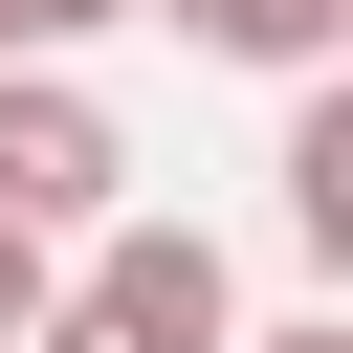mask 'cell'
<instances>
[{
    "label": "cell",
    "instance_id": "6da1fadb",
    "mask_svg": "<svg viewBox=\"0 0 353 353\" xmlns=\"http://www.w3.org/2000/svg\"><path fill=\"white\" fill-rule=\"evenodd\" d=\"M22 353H243V265L199 221H88Z\"/></svg>",
    "mask_w": 353,
    "mask_h": 353
},
{
    "label": "cell",
    "instance_id": "7a4b0ae2",
    "mask_svg": "<svg viewBox=\"0 0 353 353\" xmlns=\"http://www.w3.org/2000/svg\"><path fill=\"white\" fill-rule=\"evenodd\" d=\"M0 221H22V243L132 221V132H110V88H88V66H0Z\"/></svg>",
    "mask_w": 353,
    "mask_h": 353
},
{
    "label": "cell",
    "instance_id": "3957f363",
    "mask_svg": "<svg viewBox=\"0 0 353 353\" xmlns=\"http://www.w3.org/2000/svg\"><path fill=\"white\" fill-rule=\"evenodd\" d=\"M132 22H176L199 66H265V88H331V44H353V0H132Z\"/></svg>",
    "mask_w": 353,
    "mask_h": 353
},
{
    "label": "cell",
    "instance_id": "277c9868",
    "mask_svg": "<svg viewBox=\"0 0 353 353\" xmlns=\"http://www.w3.org/2000/svg\"><path fill=\"white\" fill-rule=\"evenodd\" d=\"M287 243H309V265H353V88H309V110H287Z\"/></svg>",
    "mask_w": 353,
    "mask_h": 353
},
{
    "label": "cell",
    "instance_id": "5b68a950",
    "mask_svg": "<svg viewBox=\"0 0 353 353\" xmlns=\"http://www.w3.org/2000/svg\"><path fill=\"white\" fill-rule=\"evenodd\" d=\"M44 287H66V243H22V221H0V353L44 331Z\"/></svg>",
    "mask_w": 353,
    "mask_h": 353
},
{
    "label": "cell",
    "instance_id": "8992f818",
    "mask_svg": "<svg viewBox=\"0 0 353 353\" xmlns=\"http://www.w3.org/2000/svg\"><path fill=\"white\" fill-rule=\"evenodd\" d=\"M88 22H132V0H0V44H22V66H66Z\"/></svg>",
    "mask_w": 353,
    "mask_h": 353
},
{
    "label": "cell",
    "instance_id": "52a82bcc",
    "mask_svg": "<svg viewBox=\"0 0 353 353\" xmlns=\"http://www.w3.org/2000/svg\"><path fill=\"white\" fill-rule=\"evenodd\" d=\"M243 353H353V309H287V331H243Z\"/></svg>",
    "mask_w": 353,
    "mask_h": 353
},
{
    "label": "cell",
    "instance_id": "ba28073f",
    "mask_svg": "<svg viewBox=\"0 0 353 353\" xmlns=\"http://www.w3.org/2000/svg\"><path fill=\"white\" fill-rule=\"evenodd\" d=\"M0 66H22V44H0Z\"/></svg>",
    "mask_w": 353,
    "mask_h": 353
}]
</instances>
